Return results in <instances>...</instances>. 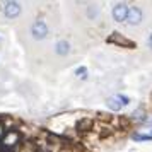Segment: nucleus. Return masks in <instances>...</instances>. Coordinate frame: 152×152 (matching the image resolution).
Masks as SVG:
<instances>
[{
	"instance_id": "obj_1",
	"label": "nucleus",
	"mask_w": 152,
	"mask_h": 152,
	"mask_svg": "<svg viewBox=\"0 0 152 152\" xmlns=\"http://www.w3.org/2000/svg\"><path fill=\"white\" fill-rule=\"evenodd\" d=\"M21 138L22 137H21V132L19 130H15V128H9V130H5L4 137H2V140H0V147L5 149V151L14 152V149L21 144Z\"/></svg>"
},
{
	"instance_id": "obj_2",
	"label": "nucleus",
	"mask_w": 152,
	"mask_h": 152,
	"mask_svg": "<svg viewBox=\"0 0 152 152\" xmlns=\"http://www.w3.org/2000/svg\"><path fill=\"white\" fill-rule=\"evenodd\" d=\"M29 33H31V36H33V39L43 41V39H46L48 34H50V26L46 24V21L36 19V21H33V24L29 26Z\"/></svg>"
},
{
	"instance_id": "obj_3",
	"label": "nucleus",
	"mask_w": 152,
	"mask_h": 152,
	"mask_svg": "<svg viewBox=\"0 0 152 152\" xmlns=\"http://www.w3.org/2000/svg\"><path fill=\"white\" fill-rule=\"evenodd\" d=\"M106 43H110V45H115V46H121V48H137V43L128 39L126 36H123L121 33H111L108 38H106Z\"/></svg>"
},
{
	"instance_id": "obj_4",
	"label": "nucleus",
	"mask_w": 152,
	"mask_h": 152,
	"mask_svg": "<svg viewBox=\"0 0 152 152\" xmlns=\"http://www.w3.org/2000/svg\"><path fill=\"white\" fill-rule=\"evenodd\" d=\"M128 104H130V97L125 96V94H115V96L108 97V101H106V106H108L111 111H115V113L121 111L123 108H126Z\"/></svg>"
},
{
	"instance_id": "obj_5",
	"label": "nucleus",
	"mask_w": 152,
	"mask_h": 152,
	"mask_svg": "<svg viewBox=\"0 0 152 152\" xmlns=\"http://www.w3.org/2000/svg\"><path fill=\"white\" fill-rule=\"evenodd\" d=\"M2 12H4V15H5L7 19H17L22 12V5L19 2H14V0L4 2V4H2Z\"/></svg>"
},
{
	"instance_id": "obj_6",
	"label": "nucleus",
	"mask_w": 152,
	"mask_h": 152,
	"mask_svg": "<svg viewBox=\"0 0 152 152\" xmlns=\"http://www.w3.org/2000/svg\"><path fill=\"white\" fill-rule=\"evenodd\" d=\"M111 14H113L115 22H118V24H123V22H126L128 4H125V2H118V4H115V5H113V9H111Z\"/></svg>"
},
{
	"instance_id": "obj_7",
	"label": "nucleus",
	"mask_w": 152,
	"mask_h": 152,
	"mask_svg": "<svg viewBox=\"0 0 152 152\" xmlns=\"http://www.w3.org/2000/svg\"><path fill=\"white\" fill-rule=\"evenodd\" d=\"M144 21V10L138 5H130L128 7V14H126V22L130 26H138Z\"/></svg>"
},
{
	"instance_id": "obj_8",
	"label": "nucleus",
	"mask_w": 152,
	"mask_h": 152,
	"mask_svg": "<svg viewBox=\"0 0 152 152\" xmlns=\"http://www.w3.org/2000/svg\"><path fill=\"white\" fill-rule=\"evenodd\" d=\"M55 53L58 56H69L72 53V43L69 39H60L55 45Z\"/></svg>"
},
{
	"instance_id": "obj_9",
	"label": "nucleus",
	"mask_w": 152,
	"mask_h": 152,
	"mask_svg": "<svg viewBox=\"0 0 152 152\" xmlns=\"http://www.w3.org/2000/svg\"><path fill=\"white\" fill-rule=\"evenodd\" d=\"M74 74H75V77H79L80 80H87V77H89V70H87L86 65H80V67H77V69L74 70Z\"/></svg>"
},
{
	"instance_id": "obj_10",
	"label": "nucleus",
	"mask_w": 152,
	"mask_h": 152,
	"mask_svg": "<svg viewBox=\"0 0 152 152\" xmlns=\"http://www.w3.org/2000/svg\"><path fill=\"white\" fill-rule=\"evenodd\" d=\"M132 140L133 142H152V135L151 133H133Z\"/></svg>"
},
{
	"instance_id": "obj_11",
	"label": "nucleus",
	"mask_w": 152,
	"mask_h": 152,
	"mask_svg": "<svg viewBox=\"0 0 152 152\" xmlns=\"http://www.w3.org/2000/svg\"><path fill=\"white\" fill-rule=\"evenodd\" d=\"M87 14L91 15V19H96L97 14H99V9H97L96 5H89V7H87Z\"/></svg>"
},
{
	"instance_id": "obj_12",
	"label": "nucleus",
	"mask_w": 152,
	"mask_h": 152,
	"mask_svg": "<svg viewBox=\"0 0 152 152\" xmlns=\"http://www.w3.org/2000/svg\"><path fill=\"white\" fill-rule=\"evenodd\" d=\"M147 45H149V48L152 50V31L149 33V38H147Z\"/></svg>"
},
{
	"instance_id": "obj_13",
	"label": "nucleus",
	"mask_w": 152,
	"mask_h": 152,
	"mask_svg": "<svg viewBox=\"0 0 152 152\" xmlns=\"http://www.w3.org/2000/svg\"><path fill=\"white\" fill-rule=\"evenodd\" d=\"M4 133H5V126L0 123V140H2V137H4Z\"/></svg>"
},
{
	"instance_id": "obj_14",
	"label": "nucleus",
	"mask_w": 152,
	"mask_h": 152,
	"mask_svg": "<svg viewBox=\"0 0 152 152\" xmlns=\"http://www.w3.org/2000/svg\"><path fill=\"white\" fill-rule=\"evenodd\" d=\"M149 123H151V125H152V120H151V121H149Z\"/></svg>"
},
{
	"instance_id": "obj_15",
	"label": "nucleus",
	"mask_w": 152,
	"mask_h": 152,
	"mask_svg": "<svg viewBox=\"0 0 152 152\" xmlns=\"http://www.w3.org/2000/svg\"><path fill=\"white\" fill-rule=\"evenodd\" d=\"M151 135H152V130H151Z\"/></svg>"
}]
</instances>
